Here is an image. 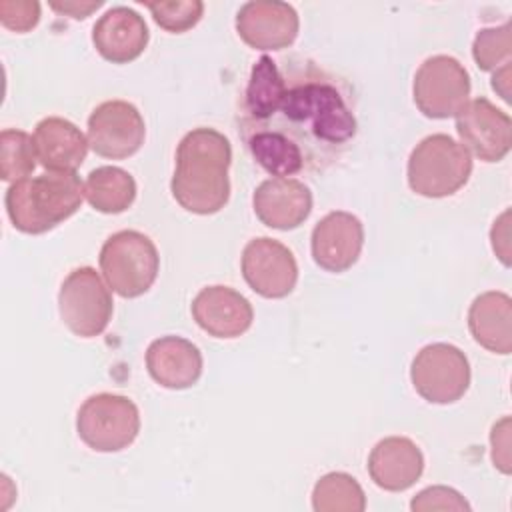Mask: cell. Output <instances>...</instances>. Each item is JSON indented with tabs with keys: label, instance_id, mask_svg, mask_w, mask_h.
I'll list each match as a JSON object with an SVG mask.
<instances>
[{
	"label": "cell",
	"instance_id": "obj_1",
	"mask_svg": "<svg viewBox=\"0 0 512 512\" xmlns=\"http://www.w3.org/2000/svg\"><path fill=\"white\" fill-rule=\"evenodd\" d=\"M238 134L276 178L324 172L358 132L352 84L304 56H260L238 104Z\"/></svg>",
	"mask_w": 512,
	"mask_h": 512
},
{
	"label": "cell",
	"instance_id": "obj_2",
	"mask_svg": "<svg viewBox=\"0 0 512 512\" xmlns=\"http://www.w3.org/2000/svg\"><path fill=\"white\" fill-rule=\"evenodd\" d=\"M230 162L232 146L222 132L202 126L184 134L170 180L174 200L198 216L220 212L230 200Z\"/></svg>",
	"mask_w": 512,
	"mask_h": 512
},
{
	"label": "cell",
	"instance_id": "obj_3",
	"mask_svg": "<svg viewBox=\"0 0 512 512\" xmlns=\"http://www.w3.org/2000/svg\"><path fill=\"white\" fill-rule=\"evenodd\" d=\"M84 200V184L76 172H46L12 182L4 196L12 226L24 234H44L72 214Z\"/></svg>",
	"mask_w": 512,
	"mask_h": 512
},
{
	"label": "cell",
	"instance_id": "obj_4",
	"mask_svg": "<svg viewBox=\"0 0 512 512\" xmlns=\"http://www.w3.org/2000/svg\"><path fill=\"white\" fill-rule=\"evenodd\" d=\"M408 186L424 198L456 194L472 174L470 152L448 134L422 138L408 158Z\"/></svg>",
	"mask_w": 512,
	"mask_h": 512
},
{
	"label": "cell",
	"instance_id": "obj_5",
	"mask_svg": "<svg viewBox=\"0 0 512 512\" xmlns=\"http://www.w3.org/2000/svg\"><path fill=\"white\" fill-rule=\"evenodd\" d=\"M98 260L106 284L122 298H138L148 292L160 270L156 244L138 230H120L108 236Z\"/></svg>",
	"mask_w": 512,
	"mask_h": 512
},
{
	"label": "cell",
	"instance_id": "obj_6",
	"mask_svg": "<svg viewBox=\"0 0 512 512\" xmlns=\"http://www.w3.org/2000/svg\"><path fill=\"white\" fill-rule=\"evenodd\" d=\"M80 440L96 452H120L140 432L138 406L122 394L100 392L82 402L76 414Z\"/></svg>",
	"mask_w": 512,
	"mask_h": 512
},
{
	"label": "cell",
	"instance_id": "obj_7",
	"mask_svg": "<svg viewBox=\"0 0 512 512\" xmlns=\"http://www.w3.org/2000/svg\"><path fill=\"white\" fill-rule=\"evenodd\" d=\"M58 312L74 336H100L110 324L114 312L110 286L104 284L94 268H74L60 286Z\"/></svg>",
	"mask_w": 512,
	"mask_h": 512
},
{
	"label": "cell",
	"instance_id": "obj_8",
	"mask_svg": "<svg viewBox=\"0 0 512 512\" xmlns=\"http://www.w3.org/2000/svg\"><path fill=\"white\" fill-rule=\"evenodd\" d=\"M470 378L466 354L448 342L424 346L410 364L412 386L430 404H454L468 392Z\"/></svg>",
	"mask_w": 512,
	"mask_h": 512
},
{
	"label": "cell",
	"instance_id": "obj_9",
	"mask_svg": "<svg viewBox=\"0 0 512 512\" xmlns=\"http://www.w3.org/2000/svg\"><path fill=\"white\" fill-rule=\"evenodd\" d=\"M470 76L466 68L446 54L426 58L414 74L412 98L416 108L432 120L452 118L468 102Z\"/></svg>",
	"mask_w": 512,
	"mask_h": 512
},
{
	"label": "cell",
	"instance_id": "obj_10",
	"mask_svg": "<svg viewBox=\"0 0 512 512\" xmlns=\"http://www.w3.org/2000/svg\"><path fill=\"white\" fill-rule=\"evenodd\" d=\"M144 138V118L126 100H106L88 116V144L102 158L124 160L142 148Z\"/></svg>",
	"mask_w": 512,
	"mask_h": 512
},
{
	"label": "cell",
	"instance_id": "obj_11",
	"mask_svg": "<svg viewBox=\"0 0 512 512\" xmlns=\"http://www.w3.org/2000/svg\"><path fill=\"white\" fill-rule=\"evenodd\" d=\"M240 268L246 284L262 298H286L298 282V264L292 250L268 236L252 238L244 246Z\"/></svg>",
	"mask_w": 512,
	"mask_h": 512
},
{
	"label": "cell",
	"instance_id": "obj_12",
	"mask_svg": "<svg viewBox=\"0 0 512 512\" xmlns=\"http://www.w3.org/2000/svg\"><path fill=\"white\" fill-rule=\"evenodd\" d=\"M456 118L462 146L482 162H500L512 148V120L488 98L468 100Z\"/></svg>",
	"mask_w": 512,
	"mask_h": 512
},
{
	"label": "cell",
	"instance_id": "obj_13",
	"mask_svg": "<svg viewBox=\"0 0 512 512\" xmlns=\"http://www.w3.org/2000/svg\"><path fill=\"white\" fill-rule=\"evenodd\" d=\"M236 32L254 50H284L294 44L300 18L294 6L278 0H252L236 14Z\"/></svg>",
	"mask_w": 512,
	"mask_h": 512
},
{
	"label": "cell",
	"instance_id": "obj_14",
	"mask_svg": "<svg viewBox=\"0 0 512 512\" xmlns=\"http://www.w3.org/2000/svg\"><path fill=\"white\" fill-rule=\"evenodd\" d=\"M364 246V226L358 216L334 210L328 212L312 230L310 252L316 266L340 274L352 268Z\"/></svg>",
	"mask_w": 512,
	"mask_h": 512
},
{
	"label": "cell",
	"instance_id": "obj_15",
	"mask_svg": "<svg viewBox=\"0 0 512 512\" xmlns=\"http://www.w3.org/2000/svg\"><path fill=\"white\" fill-rule=\"evenodd\" d=\"M256 218L274 230H294L304 224L312 212V192L296 178H268L252 194Z\"/></svg>",
	"mask_w": 512,
	"mask_h": 512
},
{
	"label": "cell",
	"instance_id": "obj_16",
	"mask_svg": "<svg viewBox=\"0 0 512 512\" xmlns=\"http://www.w3.org/2000/svg\"><path fill=\"white\" fill-rule=\"evenodd\" d=\"M192 318L214 338H238L254 320L252 304L238 290L222 284L202 288L192 300Z\"/></svg>",
	"mask_w": 512,
	"mask_h": 512
},
{
	"label": "cell",
	"instance_id": "obj_17",
	"mask_svg": "<svg viewBox=\"0 0 512 512\" xmlns=\"http://www.w3.org/2000/svg\"><path fill=\"white\" fill-rule=\"evenodd\" d=\"M148 40L150 32L144 18L128 6L106 10L92 28V44L96 52L112 64H128L136 60L146 50Z\"/></svg>",
	"mask_w": 512,
	"mask_h": 512
},
{
	"label": "cell",
	"instance_id": "obj_18",
	"mask_svg": "<svg viewBox=\"0 0 512 512\" xmlns=\"http://www.w3.org/2000/svg\"><path fill=\"white\" fill-rule=\"evenodd\" d=\"M202 352L182 336H160L146 350L150 378L168 390H186L202 376Z\"/></svg>",
	"mask_w": 512,
	"mask_h": 512
},
{
	"label": "cell",
	"instance_id": "obj_19",
	"mask_svg": "<svg viewBox=\"0 0 512 512\" xmlns=\"http://www.w3.org/2000/svg\"><path fill=\"white\" fill-rule=\"evenodd\" d=\"M424 472L420 448L406 436L382 438L368 456L370 480L386 492H404Z\"/></svg>",
	"mask_w": 512,
	"mask_h": 512
},
{
	"label": "cell",
	"instance_id": "obj_20",
	"mask_svg": "<svg viewBox=\"0 0 512 512\" xmlns=\"http://www.w3.org/2000/svg\"><path fill=\"white\" fill-rule=\"evenodd\" d=\"M38 162L48 172H76L88 154V138L66 118L48 116L34 128Z\"/></svg>",
	"mask_w": 512,
	"mask_h": 512
},
{
	"label": "cell",
	"instance_id": "obj_21",
	"mask_svg": "<svg viewBox=\"0 0 512 512\" xmlns=\"http://www.w3.org/2000/svg\"><path fill=\"white\" fill-rule=\"evenodd\" d=\"M468 328L476 344L494 354L512 352V300L508 294L490 290L476 296L468 310Z\"/></svg>",
	"mask_w": 512,
	"mask_h": 512
},
{
	"label": "cell",
	"instance_id": "obj_22",
	"mask_svg": "<svg viewBox=\"0 0 512 512\" xmlns=\"http://www.w3.org/2000/svg\"><path fill=\"white\" fill-rule=\"evenodd\" d=\"M84 198L102 214L126 212L136 200V180L118 166H100L88 174Z\"/></svg>",
	"mask_w": 512,
	"mask_h": 512
},
{
	"label": "cell",
	"instance_id": "obj_23",
	"mask_svg": "<svg viewBox=\"0 0 512 512\" xmlns=\"http://www.w3.org/2000/svg\"><path fill=\"white\" fill-rule=\"evenodd\" d=\"M312 508L316 512H362L366 508V496L354 476L328 472L314 484Z\"/></svg>",
	"mask_w": 512,
	"mask_h": 512
},
{
	"label": "cell",
	"instance_id": "obj_24",
	"mask_svg": "<svg viewBox=\"0 0 512 512\" xmlns=\"http://www.w3.org/2000/svg\"><path fill=\"white\" fill-rule=\"evenodd\" d=\"M34 136L24 130L6 128L0 134V178L4 182H18L28 178L36 168Z\"/></svg>",
	"mask_w": 512,
	"mask_h": 512
},
{
	"label": "cell",
	"instance_id": "obj_25",
	"mask_svg": "<svg viewBox=\"0 0 512 512\" xmlns=\"http://www.w3.org/2000/svg\"><path fill=\"white\" fill-rule=\"evenodd\" d=\"M472 56L480 70L492 72L510 64L512 56V32L510 22L496 28L478 30L472 42Z\"/></svg>",
	"mask_w": 512,
	"mask_h": 512
},
{
	"label": "cell",
	"instance_id": "obj_26",
	"mask_svg": "<svg viewBox=\"0 0 512 512\" xmlns=\"http://www.w3.org/2000/svg\"><path fill=\"white\" fill-rule=\"evenodd\" d=\"M146 8L150 10L154 22L172 34H182L194 28L204 14V2L200 0L148 2Z\"/></svg>",
	"mask_w": 512,
	"mask_h": 512
},
{
	"label": "cell",
	"instance_id": "obj_27",
	"mask_svg": "<svg viewBox=\"0 0 512 512\" xmlns=\"http://www.w3.org/2000/svg\"><path fill=\"white\" fill-rule=\"evenodd\" d=\"M410 508L414 512H430V510H470V504L466 498L448 486H428L420 490L412 502Z\"/></svg>",
	"mask_w": 512,
	"mask_h": 512
},
{
	"label": "cell",
	"instance_id": "obj_28",
	"mask_svg": "<svg viewBox=\"0 0 512 512\" xmlns=\"http://www.w3.org/2000/svg\"><path fill=\"white\" fill-rule=\"evenodd\" d=\"M40 20V4L30 0H4L0 2V22L14 32H28Z\"/></svg>",
	"mask_w": 512,
	"mask_h": 512
},
{
	"label": "cell",
	"instance_id": "obj_29",
	"mask_svg": "<svg viewBox=\"0 0 512 512\" xmlns=\"http://www.w3.org/2000/svg\"><path fill=\"white\" fill-rule=\"evenodd\" d=\"M490 444H492V462L494 466L510 474V418L504 416L492 426L490 432Z\"/></svg>",
	"mask_w": 512,
	"mask_h": 512
},
{
	"label": "cell",
	"instance_id": "obj_30",
	"mask_svg": "<svg viewBox=\"0 0 512 512\" xmlns=\"http://www.w3.org/2000/svg\"><path fill=\"white\" fill-rule=\"evenodd\" d=\"M508 220H510V210H504V214L494 220L490 238H492V248L496 252V256L502 260L504 266H510V232H508Z\"/></svg>",
	"mask_w": 512,
	"mask_h": 512
},
{
	"label": "cell",
	"instance_id": "obj_31",
	"mask_svg": "<svg viewBox=\"0 0 512 512\" xmlns=\"http://www.w3.org/2000/svg\"><path fill=\"white\" fill-rule=\"evenodd\" d=\"M102 6V0H94V2H50V8L60 12V14H66V16H72L74 20H84L86 16H90L94 10H98Z\"/></svg>",
	"mask_w": 512,
	"mask_h": 512
},
{
	"label": "cell",
	"instance_id": "obj_32",
	"mask_svg": "<svg viewBox=\"0 0 512 512\" xmlns=\"http://www.w3.org/2000/svg\"><path fill=\"white\" fill-rule=\"evenodd\" d=\"M492 88L500 94L502 100H510V64L498 68L492 76Z\"/></svg>",
	"mask_w": 512,
	"mask_h": 512
}]
</instances>
